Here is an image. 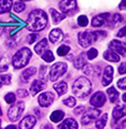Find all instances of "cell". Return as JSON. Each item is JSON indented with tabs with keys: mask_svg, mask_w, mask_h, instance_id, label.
<instances>
[{
	"mask_svg": "<svg viewBox=\"0 0 126 129\" xmlns=\"http://www.w3.org/2000/svg\"><path fill=\"white\" fill-rule=\"evenodd\" d=\"M28 29L32 32L42 31L47 26V14L42 10H33L28 15Z\"/></svg>",
	"mask_w": 126,
	"mask_h": 129,
	"instance_id": "1",
	"label": "cell"
},
{
	"mask_svg": "<svg viewBox=\"0 0 126 129\" xmlns=\"http://www.w3.org/2000/svg\"><path fill=\"white\" fill-rule=\"evenodd\" d=\"M92 90V84L87 78L84 76H80L77 79L72 87V91L77 98L83 99L90 94Z\"/></svg>",
	"mask_w": 126,
	"mask_h": 129,
	"instance_id": "2",
	"label": "cell"
},
{
	"mask_svg": "<svg viewBox=\"0 0 126 129\" xmlns=\"http://www.w3.org/2000/svg\"><path fill=\"white\" fill-rule=\"evenodd\" d=\"M31 56H32V52L28 47L20 48L13 56V59H12L13 67L15 69H20V68L25 67L26 64L29 62Z\"/></svg>",
	"mask_w": 126,
	"mask_h": 129,
	"instance_id": "3",
	"label": "cell"
},
{
	"mask_svg": "<svg viewBox=\"0 0 126 129\" xmlns=\"http://www.w3.org/2000/svg\"><path fill=\"white\" fill-rule=\"evenodd\" d=\"M67 70V64L65 62L59 61L56 62L55 64H52V67L50 68V81L55 82V81L58 80L60 76H62Z\"/></svg>",
	"mask_w": 126,
	"mask_h": 129,
	"instance_id": "4",
	"label": "cell"
},
{
	"mask_svg": "<svg viewBox=\"0 0 126 129\" xmlns=\"http://www.w3.org/2000/svg\"><path fill=\"white\" fill-rule=\"evenodd\" d=\"M24 110H25V103L23 101L16 102L9 109V112H8V116H9L10 120L12 122H16L22 117V114Z\"/></svg>",
	"mask_w": 126,
	"mask_h": 129,
	"instance_id": "5",
	"label": "cell"
},
{
	"mask_svg": "<svg viewBox=\"0 0 126 129\" xmlns=\"http://www.w3.org/2000/svg\"><path fill=\"white\" fill-rule=\"evenodd\" d=\"M99 115H100V110L96 108H89L83 113L82 117H81V123H82V125H88L98 118Z\"/></svg>",
	"mask_w": 126,
	"mask_h": 129,
	"instance_id": "6",
	"label": "cell"
},
{
	"mask_svg": "<svg viewBox=\"0 0 126 129\" xmlns=\"http://www.w3.org/2000/svg\"><path fill=\"white\" fill-rule=\"evenodd\" d=\"M93 42H94V39H93L92 32L83 31V32H80L78 35V43L80 44V46L89 47Z\"/></svg>",
	"mask_w": 126,
	"mask_h": 129,
	"instance_id": "7",
	"label": "cell"
},
{
	"mask_svg": "<svg viewBox=\"0 0 126 129\" xmlns=\"http://www.w3.org/2000/svg\"><path fill=\"white\" fill-rule=\"evenodd\" d=\"M105 102H106V96H105V94H104V92H101V91L95 92V94L93 95L91 97V99H90L91 106L95 107V108L103 107L105 104Z\"/></svg>",
	"mask_w": 126,
	"mask_h": 129,
	"instance_id": "8",
	"label": "cell"
},
{
	"mask_svg": "<svg viewBox=\"0 0 126 129\" xmlns=\"http://www.w3.org/2000/svg\"><path fill=\"white\" fill-rule=\"evenodd\" d=\"M55 100V95L52 94L51 91H46V92H43L41 94L39 97V103L41 107H49L50 104L54 102Z\"/></svg>",
	"mask_w": 126,
	"mask_h": 129,
	"instance_id": "9",
	"label": "cell"
},
{
	"mask_svg": "<svg viewBox=\"0 0 126 129\" xmlns=\"http://www.w3.org/2000/svg\"><path fill=\"white\" fill-rule=\"evenodd\" d=\"M76 0H61L59 3V7L61 11L65 13H73L76 9Z\"/></svg>",
	"mask_w": 126,
	"mask_h": 129,
	"instance_id": "10",
	"label": "cell"
},
{
	"mask_svg": "<svg viewBox=\"0 0 126 129\" xmlns=\"http://www.w3.org/2000/svg\"><path fill=\"white\" fill-rule=\"evenodd\" d=\"M109 47L111 51L115 52L116 54H120L121 56L125 57V44L123 42L119 41V40H112L109 43Z\"/></svg>",
	"mask_w": 126,
	"mask_h": 129,
	"instance_id": "11",
	"label": "cell"
},
{
	"mask_svg": "<svg viewBox=\"0 0 126 129\" xmlns=\"http://www.w3.org/2000/svg\"><path fill=\"white\" fill-rule=\"evenodd\" d=\"M36 123V118L32 115H28L26 117H24L23 120L19 124V129H32L34 127Z\"/></svg>",
	"mask_w": 126,
	"mask_h": 129,
	"instance_id": "12",
	"label": "cell"
},
{
	"mask_svg": "<svg viewBox=\"0 0 126 129\" xmlns=\"http://www.w3.org/2000/svg\"><path fill=\"white\" fill-rule=\"evenodd\" d=\"M109 17H110V14L109 13H103V14H99V15H96L95 17H93L92 19V26L93 27H99V26H103L105 23H106Z\"/></svg>",
	"mask_w": 126,
	"mask_h": 129,
	"instance_id": "13",
	"label": "cell"
},
{
	"mask_svg": "<svg viewBox=\"0 0 126 129\" xmlns=\"http://www.w3.org/2000/svg\"><path fill=\"white\" fill-rule=\"evenodd\" d=\"M112 78H113V69H112V67L108 66L105 68L104 73H103V80H101L103 86H108L111 83Z\"/></svg>",
	"mask_w": 126,
	"mask_h": 129,
	"instance_id": "14",
	"label": "cell"
},
{
	"mask_svg": "<svg viewBox=\"0 0 126 129\" xmlns=\"http://www.w3.org/2000/svg\"><path fill=\"white\" fill-rule=\"evenodd\" d=\"M63 37H64V35H63V32L61 29H59V28H56V29H52L50 31V34H49V41L51 43H59L61 42L63 40Z\"/></svg>",
	"mask_w": 126,
	"mask_h": 129,
	"instance_id": "15",
	"label": "cell"
},
{
	"mask_svg": "<svg viewBox=\"0 0 126 129\" xmlns=\"http://www.w3.org/2000/svg\"><path fill=\"white\" fill-rule=\"evenodd\" d=\"M59 129H78V124L74 118H66L59 125Z\"/></svg>",
	"mask_w": 126,
	"mask_h": 129,
	"instance_id": "16",
	"label": "cell"
},
{
	"mask_svg": "<svg viewBox=\"0 0 126 129\" xmlns=\"http://www.w3.org/2000/svg\"><path fill=\"white\" fill-rule=\"evenodd\" d=\"M44 88H45V84H44L42 81H39V80L33 81L32 84H31V87H30L31 95L32 96H35L36 94H39L41 90H43Z\"/></svg>",
	"mask_w": 126,
	"mask_h": 129,
	"instance_id": "17",
	"label": "cell"
},
{
	"mask_svg": "<svg viewBox=\"0 0 126 129\" xmlns=\"http://www.w3.org/2000/svg\"><path fill=\"white\" fill-rule=\"evenodd\" d=\"M125 113H126V109L125 106L123 104H117V106L113 109L112 111V115H113V118L114 119H121L125 116Z\"/></svg>",
	"mask_w": 126,
	"mask_h": 129,
	"instance_id": "18",
	"label": "cell"
},
{
	"mask_svg": "<svg viewBox=\"0 0 126 129\" xmlns=\"http://www.w3.org/2000/svg\"><path fill=\"white\" fill-rule=\"evenodd\" d=\"M34 50L36 52V54H39V55H42L46 50H48V41H47V39H42L41 40V41L35 45Z\"/></svg>",
	"mask_w": 126,
	"mask_h": 129,
	"instance_id": "19",
	"label": "cell"
},
{
	"mask_svg": "<svg viewBox=\"0 0 126 129\" xmlns=\"http://www.w3.org/2000/svg\"><path fill=\"white\" fill-rule=\"evenodd\" d=\"M104 59L108 60V61H112V62H117L120 60V56L117 55L115 52H113L111 50H108L104 53Z\"/></svg>",
	"mask_w": 126,
	"mask_h": 129,
	"instance_id": "20",
	"label": "cell"
},
{
	"mask_svg": "<svg viewBox=\"0 0 126 129\" xmlns=\"http://www.w3.org/2000/svg\"><path fill=\"white\" fill-rule=\"evenodd\" d=\"M13 1L12 0H0V14L8 13L12 9Z\"/></svg>",
	"mask_w": 126,
	"mask_h": 129,
	"instance_id": "21",
	"label": "cell"
},
{
	"mask_svg": "<svg viewBox=\"0 0 126 129\" xmlns=\"http://www.w3.org/2000/svg\"><path fill=\"white\" fill-rule=\"evenodd\" d=\"M84 73L93 76H98L100 75V68L95 64H91V66H87V68L84 69Z\"/></svg>",
	"mask_w": 126,
	"mask_h": 129,
	"instance_id": "22",
	"label": "cell"
},
{
	"mask_svg": "<svg viewBox=\"0 0 126 129\" xmlns=\"http://www.w3.org/2000/svg\"><path fill=\"white\" fill-rule=\"evenodd\" d=\"M54 88L57 90V94H58L59 96H62L67 91V84L64 82V81H62V82H58L54 85Z\"/></svg>",
	"mask_w": 126,
	"mask_h": 129,
	"instance_id": "23",
	"label": "cell"
},
{
	"mask_svg": "<svg viewBox=\"0 0 126 129\" xmlns=\"http://www.w3.org/2000/svg\"><path fill=\"white\" fill-rule=\"evenodd\" d=\"M50 13H51L52 21H54L55 24H59L61 21H63V19L66 17V15H65V14L59 13V12H58V11H56L55 9H50Z\"/></svg>",
	"mask_w": 126,
	"mask_h": 129,
	"instance_id": "24",
	"label": "cell"
},
{
	"mask_svg": "<svg viewBox=\"0 0 126 129\" xmlns=\"http://www.w3.org/2000/svg\"><path fill=\"white\" fill-rule=\"evenodd\" d=\"M35 72H36V69H35L34 67H30V68H28V69L24 70L23 73H22V79H23V81H24L25 83H27L28 81H29V79L35 73Z\"/></svg>",
	"mask_w": 126,
	"mask_h": 129,
	"instance_id": "25",
	"label": "cell"
},
{
	"mask_svg": "<svg viewBox=\"0 0 126 129\" xmlns=\"http://www.w3.org/2000/svg\"><path fill=\"white\" fill-rule=\"evenodd\" d=\"M86 64H87V60H86V57H84L83 54L77 56V58L74 60V66L77 69H82Z\"/></svg>",
	"mask_w": 126,
	"mask_h": 129,
	"instance_id": "26",
	"label": "cell"
},
{
	"mask_svg": "<svg viewBox=\"0 0 126 129\" xmlns=\"http://www.w3.org/2000/svg\"><path fill=\"white\" fill-rule=\"evenodd\" d=\"M107 120H108V114H107V113H105V114H103L101 116H99V118L96 120L95 127H96L97 129H103L105 126H106Z\"/></svg>",
	"mask_w": 126,
	"mask_h": 129,
	"instance_id": "27",
	"label": "cell"
},
{
	"mask_svg": "<svg viewBox=\"0 0 126 129\" xmlns=\"http://www.w3.org/2000/svg\"><path fill=\"white\" fill-rule=\"evenodd\" d=\"M64 117V112L63 111H55L51 113L50 115V120L54 123H59L60 120H62Z\"/></svg>",
	"mask_w": 126,
	"mask_h": 129,
	"instance_id": "28",
	"label": "cell"
},
{
	"mask_svg": "<svg viewBox=\"0 0 126 129\" xmlns=\"http://www.w3.org/2000/svg\"><path fill=\"white\" fill-rule=\"evenodd\" d=\"M107 94H108V97H109V100H110V102H115L117 98H119V92H117L114 87H110L107 89Z\"/></svg>",
	"mask_w": 126,
	"mask_h": 129,
	"instance_id": "29",
	"label": "cell"
},
{
	"mask_svg": "<svg viewBox=\"0 0 126 129\" xmlns=\"http://www.w3.org/2000/svg\"><path fill=\"white\" fill-rule=\"evenodd\" d=\"M125 124H126V120L125 118H121L120 119H113L111 122V127L112 129H123L125 127Z\"/></svg>",
	"mask_w": 126,
	"mask_h": 129,
	"instance_id": "30",
	"label": "cell"
},
{
	"mask_svg": "<svg viewBox=\"0 0 126 129\" xmlns=\"http://www.w3.org/2000/svg\"><path fill=\"white\" fill-rule=\"evenodd\" d=\"M41 57L47 62H51V61L55 60V56H54V54H52V52L49 51V50H46L42 55H41Z\"/></svg>",
	"mask_w": 126,
	"mask_h": 129,
	"instance_id": "31",
	"label": "cell"
},
{
	"mask_svg": "<svg viewBox=\"0 0 126 129\" xmlns=\"http://www.w3.org/2000/svg\"><path fill=\"white\" fill-rule=\"evenodd\" d=\"M9 68V57L5 56L0 59V72H6Z\"/></svg>",
	"mask_w": 126,
	"mask_h": 129,
	"instance_id": "32",
	"label": "cell"
},
{
	"mask_svg": "<svg viewBox=\"0 0 126 129\" xmlns=\"http://www.w3.org/2000/svg\"><path fill=\"white\" fill-rule=\"evenodd\" d=\"M47 70H48V68H47V66H45V64H43V66L40 68V73H39L40 74V80L42 81L43 83H45L47 81V75H46Z\"/></svg>",
	"mask_w": 126,
	"mask_h": 129,
	"instance_id": "33",
	"label": "cell"
},
{
	"mask_svg": "<svg viewBox=\"0 0 126 129\" xmlns=\"http://www.w3.org/2000/svg\"><path fill=\"white\" fill-rule=\"evenodd\" d=\"M70 46L67 45H61L60 47H58V50H57V54L59 56H66L67 53L70 52Z\"/></svg>",
	"mask_w": 126,
	"mask_h": 129,
	"instance_id": "34",
	"label": "cell"
},
{
	"mask_svg": "<svg viewBox=\"0 0 126 129\" xmlns=\"http://www.w3.org/2000/svg\"><path fill=\"white\" fill-rule=\"evenodd\" d=\"M10 83H11V75L10 74L0 75V87L2 85H9Z\"/></svg>",
	"mask_w": 126,
	"mask_h": 129,
	"instance_id": "35",
	"label": "cell"
},
{
	"mask_svg": "<svg viewBox=\"0 0 126 129\" xmlns=\"http://www.w3.org/2000/svg\"><path fill=\"white\" fill-rule=\"evenodd\" d=\"M89 24V19L86 15H80L78 17V25L81 27H86Z\"/></svg>",
	"mask_w": 126,
	"mask_h": 129,
	"instance_id": "36",
	"label": "cell"
},
{
	"mask_svg": "<svg viewBox=\"0 0 126 129\" xmlns=\"http://www.w3.org/2000/svg\"><path fill=\"white\" fill-rule=\"evenodd\" d=\"M63 103L65 104V106H67V107L73 108V107H75V104H76V99L74 98V97H68L67 99L63 100Z\"/></svg>",
	"mask_w": 126,
	"mask_h": 129,
	"instance_id": "37",
	"label": "cell"
},
{
	"mask_svg": "<svg viewBox=\"0 0 126 129\" xmlns=\"http://www.w3.org/2000/svg\"><path fill=\"white\" fill-rule=\"evenodd\" d=\"M26 6L24 5L23 2H15L14 3V11L16 12V13H19V12H23L24 10H25Z\"/></svg>",
	"mask_w": 126,
	"mask_h": 129,
	"instance_id": "38",
	"label": "cell"
},
{
	"mask_svg": "<svg viewBox=\"0 0 126 129\" xmlns=\"http://www.w3.org/2000/svg\"><path fill=\"white\" fill-rule=\"evenodd\" d=\"M6 102L7 103H10V104H12V103H14L15 102V100H16V96L13 94V92H9V94H7L6 95Z\"/></svg>",
	"mask_w": 126,
	"mask_h": 129,
	"instance_id": "39",
	"label": "cell"
},
{
	"mask_svg": "<svg viewBox=\"0 0 126 129\" xmlns=\"http://www.w3.org/2000/svg\"><path fill=\"white\" fill-rule=\"evenodd\" d=\"M93 35V39H94V41L98 39H101V38H105L107 36V34L105 31H96V32H92Z\"/></svg>",
	"mask_w": 126,
	"mask_h": 129,
	"instance_id": "40",
	"label": "cell"
},
{
	"mask_svg": "<svg viewBox=\"0 0 126 129\" xmlns=\"http://www.w3.org/2000/svg\"><path fill=\"white\" fill-rule=\"evenodd\" d=\"M87 55H88V58H89V59H94L96 56H97V50H96V48L91 47L90 50L88 51Z\"/></svg>",
	"mask_w": 126,
	"mask_h": 129,
	"instance_id": "41",
	"label": "cell"
},
{
	"mask_svg": "<svg viewBox=\"0 0 126 129\" xmlns=\"http://www.w3.org/2000/svg\"><path fill=\"white\" fill-rule=\"evenodd\" d=\"M112 26H114V25H117V24H120L121 22H123V17L120 15V14H114L112 16Z\"/></svg>",
	"mask_w": 126,
	"mask_h": 129,
	"instance_id": "42",
	"label": "cell"
},
{
	"mask_svg": "<svg viewBox=\"0 0 126 129\" xmlns=\"http://www.w3.org/2000/svg\"><path fill=\"white\" fill-rule=\"evenodd\" d=\"M17 96L19 98H26L28 96V91L26 89H24V88H20V89L17 90Z\"/></svg>",
	"mask_w": 126,
	"mask_h": 129,
	"instance_id": "43",
	"label": "cell"
},
{
	"mask_svg": "<svg viewBox=\"0 0 126 129\" xmlns=\"http://www.w3.org/2000/svg\"><path fill=\"white\" fill-rule=\"evenodd\" d=\"M125 82H126L125 78L119 80V82H117V87H119L120 89H122V90H125V87H126V83Z\"/></svg>",
	"mask_w": 126,
	"mask_h": 129,
	"instance_id": "44",
	"label": "cell"
},
{
	"mask_svg": "<svg viewBox=\"0 0 126 129\" xmlns=\"http://www.w3.org/2000/svg\"><path fill=\"white\" fill-rule=\"evenodd\" d=\"M125 71H126V66H125V62H122L119 67V73L120 74H125Z\"/></svg>",
	"mask_w": 126,
	"mask_h": 129,
	"instance_id": "45",
	"label": "cell"
},
{
	"mask_svg": "<svg viewBox=\"0 0 126 129\" xmlns=\"http://www.w3.org/2000/svg\"><path fill=\"white\" fill-rule=\"evenodd\" d=\"M38 38H39V36H38V35H31L30 37H29V43H30V44L34 43L36 40H38Z\"/></svg>",
	"mask_w": 126,
	"mask_h": 129,
	"instance_id": "46",
	"label": "cell"
},
{
	"mask_svg": "<svg viewBox=\"0 0 126 129\" xmlns=\"http://www.w3.org/2000/svg\"><path fill=\"white\" fill-rule=\"evenodd\" d=\"M125 30H126V28L125 27H123V28H121V29H120V31L119 32H117V37H119V38H122V37H124V36H125Z\"/></svg>",
	"mask_w": 126,
	"mask_h": 129,
	"instance_id": "47",
	"label": "cell"
},
{
	"mask_svg": "<svg viewBox=\"0 0 126 129\" xmlns=\"http://www.w3.org/2000/svg\"><path fill=\"white\" fill-rule=\"evenodd\" d=\"M83 110H84V107H78V108H77L76 109V110H75V113H76V114H80V113H81V111H82L83 112Z\"/></svg>",
	"mask_w": 126,
	"mask_h": 129,
	"instance_id": "48",
	"label": "cell"
},
{
	"mask_svg": "<svg viewBox=\"0 0 126 129\" xmlns=\"http://www.w3.org/2000/svg\"><path fill=\"white\" fill-rule=\"evenodd\" d=\"M124 3H125V0H122V1H121V3H120V10H124L125 9V5H124Z\"/></svg>",
	"mask_w": 126,
	"mask_h": 129,
	"instance_id": "49",
	"label": "cell"
},
{
	"mask_svg": "<svg viewBox=\"0 0 126 129\" xmlns=\"http://www.w3.org/2000/svg\"><path fill=\"white\" fill-rule=\"evenodd\" d=\"M42 129H52L51 126H49V125H45V126H43Z\"/></svg>",
	"mask_w": 126,
	"mask_h": 129,
	"instance_id": "50",
	"label": "cell"
},
{
	"mask_svg": "<svg viewBox=\"0 0 126 129\" xmlns=\"http://www.w3.org/2000/svg\"><path fill=\"white\" fill-rule=\"evenodd\" d=\"M6 129H16V127L14 126V125H10V126H8Z\"/></svg>",
	"mask_w": 126,
	"mask_h": 129,
	"instance_id": "51",
	"label": "cell"
},
{
	"mask_svg": "<svg viewBox=\"0 0 126 129\" xmlns=\"http://www.w3.org/2000/svg\"><path fill=\"white\" fill-rule=\"evenodd\" d=\"M122 98H123V101L125 102V101H126V94H124L123 96H122Z\"/></svg>",
	"mask_w": 126,
	"mask_h": 129,
	"instance_id": "52",
	"label": "cell"
},
{
	"mask_svg": "<svg viewBox=\"0 0 126 129\" xmlns=\"http://www.w3.org/2000/svg\"><path fill=\"white\" fill-rule=\"evenodd\" d=\"M1 34H2V28L0 27V36H1Z\"/></svg>",
	"mask_w": 126,
	"mask_h": 129,
	"instance_id": "53",
	"label": "cell"
},
{
	"mask_svg": "<svg viewBox=\"0 0 126 129\" xmlns=\"http://www.w3.org/2000/svg\"><path fill=\"white\" fill-rule=\"evenodd\" d=\"M2 115V112H1V109H0V116Z\"/></svg>",
	"mask_w": 126,
	"mask_h": 129,
	"instance_id": "54",
	"label": "cell"
},
{
	"mask_svg": "<svg viewBox=\"0 0 126 129\" xmlns=\"http://www.w3.org/2000/svg\"><path fill=\"white\" fill-rule=\"evenodd\" d=\"M22 1H30V0H22Z\"/></svg>",
	"mask_w": 126,
	"mask_h": 129,
	"instance_id": "55",
	"label": "cell"
}]
</instances>
